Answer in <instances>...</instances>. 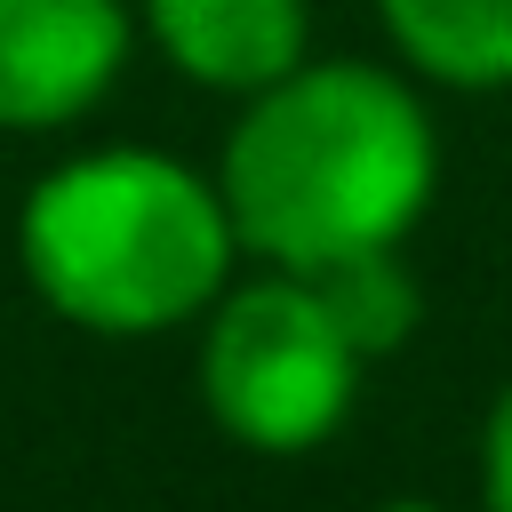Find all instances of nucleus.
Here are the masks:
<instances>
[{
  "mask_svg": "<svg viewBox=\"0 0 512 512\" xmlns=\"http://www.w3.org/2000/svg\"><path fill=\"white\" fill-rule=\"evenodd\" d=\"M352 376H360V344L336 328L328 296L304 272H272L240 288L200 352V392L216 424L264 456L320 448L352 408Z\"/></svg>",
  "mask_w": 512,
  "mask_h": 512,
  "instance_id": "nucleus-3",
  "label": "nucleus"
},
{
  "mask_svg": "<svg viewBox=\"0 0 512 512\" xmlns=\"http://www.w3.org/2000/svg\"><path fill=\"white\" fill-rule=\"evenodd\" d=\"M384 512H432V504H384Z\"/></svg>",
  "mask_w": 512,
  "mask_h": 512,
  "instance_id": "nucleus-9",
  "label": "nucleus"
},
{
  "mask_svg": "<svg viewBox=\"0 0 512 512\" xmlns=\"http://www.w3.org/2000/svg\"><path fill=\"white\" fill-rule=\"evenodd\" d=\"M408 64L448 88H504L512 80V0H376Z\"/></svg>",
  "mask_w": 512,
  "mask_h": 512,
  "instance_id": "nucleus-6",
  "label": "nucleus"
},
{
  "mask_svg": "<svg viewBox=\"0 0 512 512\" xmlns=\"http://www.w3.org/2000/svg\"><path fill=\"white\" fill-rule=\"evenodd\" d=\"M432 128L376 64H296L256 88L224 144V216L280 272H320L400 232L432 200Z\"/></svg>",
  "mask_w": 512,
  "mask_h": 512,
  "instance_id": "nucleus-1",
  "label": "nucleus"
},
{
  "mask_svg": "<svg viewBox=\"0 0 512 512\" xmlns=\"http://www.w3.org/2000/svg\"><path fill=\"white\" fill-rule=\"evenodd\" d=\"M32 288L96 336H160L192 320L240 232L224 192L168 152H88L32 184L16 224Z\"/></svg>",
  "mask_w": 512,
  "mask_h": 512,
  "instance_id": "nucleus-2",
  "label": "nucleus"
},
{
  "mask_svg": "<svg viewBox=\"0 0 512 512\" xmlns=\"http://www.w3.org/2000/svg\"><path fill=\"white\" fill-rule=\"evenodd\" d=\"M152 40L200 88H272L304 64V0H144Z\"/></svg>",
  "mask_w": 512,
  "mask_h": 512,
  "instance_id": "nucleus-5",
  "label": "nucleus"
},
{
  "mask_svg": "<svg viewBox=\"0 0 512 512\" xmlns=\"http://www.w3.org/2000/svg\"><path fill=\"white\" fill-rule=\"evenodd\" d=\"M304 280L328 296V312H336V328L360 344V360H368V352H392V344L416 328V280L400 272L392 248H368V256L320 264V272H304Z\"/></svg>",
  "mask_w": 512,
  "mask_h": 512,
  "instance_id": "nucleus-7",
  "label": "nucleus"
},
{
  "mask_svg": "<svg viewBox=\"0 0 512 512\" xmlns=\"http://www.w3.org/2000/svg\"><path fill=\"white\" fill-rule=\"evenodd\" d=\"M128 56L120 0H0V128L80 120Z\"/></svg>",
  "mask_w": 512,
  "mask_h": 512,
  "instance_id": "nucleus-4",
  "label": "nucleus"
},
{
  "mask_svg": "<svg viewBox=\"0 0 512 512\" xmlns=\"http://www.w3.org/2000/svg\"><path fill=\"white\" fill-rule=\"evenodd\" d=\"M480 472H488V512H512V384L488 408V440H480Z\"/></svg>",
  "mask_w": 512,
  "mask_h": 512,
  "instance_id": "nucleus-8",
  "label": "nucleus"
}]
</instances>
